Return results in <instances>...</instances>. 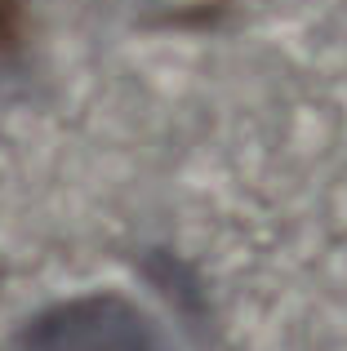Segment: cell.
Masks as SVG:
<instances>
[{"label":"cell","mask_w":347,"mask_h":351,"mask_svg":"<svg viewBox=\"0 0 347 351\" xmlns=\"http://www.w3.org/2000/svg\"><path fill=\"white\" fill-rule=\"evenodd\" d=\"M27 351H169L147 311L116 293H89L49 307L23 334Z\"/></svg>","instance_id":"cell-1"}]
</instances>
